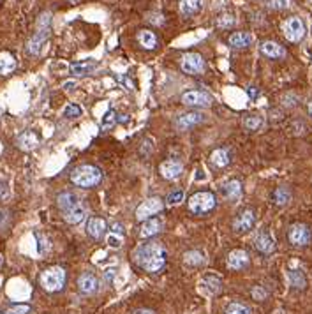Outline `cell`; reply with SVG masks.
Wrapping results in <instances>:
<instances>
[{
  "label": "cell",
  "instance_id": "5bb4252c",
  "mask_svg": "<svg viewBox=\"0 0 312 314\" xmlns=\"http://www.w3.org/2000/svg\"><path fill=\"white\" fill-rule=\"evenodd\" d=\"M254 247H256V251H259L261 254H270V252H274L275 240L270 231H261V233L254 238Z\"/></svg>",
  "mask_w": 312,
  "mask_h": 314
},
{
  "label": "cell",
  "instance_id": "d6a6232c",
  "mask_svg": "<svg viewBox=\"0 0 312 314\" xmlns=\"http://www.w3.org/2000/svg\"><path fill=\"white\" fill-rule=\"evenodd\" d=\"M261 124H263V120L257 115H247L245 119H243V127L249 131H257L261 127Z\"/></svg>",
  "mask_w": 312,
  "mask_h": 314
},
{
  "label": "cell",
  "instance_id": "484cf974",
  "mask_svg": "<svg viewBox=\"0 0 312 314\" xmlns=\"http://www.w3.org/2000/svg\"><path fill=\"white\" fill-rule=\"evenodd\" d=\"M85 216H87V208H85L83 205L76 206V208L69 210V212H64V219H66L69 224H78V223H81V221L85 219Z\"/></svg>",
  "mask_w": 312,
  "mask_h": 314
},
{
  "label": "cell",
  "instance_id": "52a82bcc",
  "mask_svg": "<svg viewBox=\"0 0 312 314\" xmlns=\"http://www.w3.org/2000/svg\"><path fill=\"white\" fill-rule=\"evenodd\" d=\"M284 35H286V39H288V41H291V42L302 41L303 35H305V25H303V21L300 20V18H296V16L286 20V23H284Z\"/></svg>",
  "mask_w": 312,
  "mask_h": 314
},
{
  "label": "cell",
  "instance_id": "1f68e13d",
  "mask_svg": "<svg viewBox=\"0 0 312 314\" xmlns=\"http://www.w3.org/2000/svg\"><path fill=\"white\" fill-rule=\"evenodd\" d=\"M291 199V192H289L288 187H277L274 192V201L277 205H286V203Z\"/></svg>",
  "mask_w": 312,
  "mask_h": 314
},
{
  "label": "cell",
  "instance_id": "e0dca14e",
  "mask_svg": "<svg viewBox=\"0 0 312 314\" xmlns=\"http://www.w3.org/2000/svg\"><path fill=\"white\" fill-rule=\"evenodd\" d=\"M108 230V223L106 219H102V217H90L87 223V233L88 237L95 238V240H99V238L102 237L104 233H106Z\"/></svg>",
  "mask_w": 312,
  "mask_h": 314
},
{
  "label": "cell",
  "instance_id": "9a60e30c",
  "mask_svg": "<svg viewBox=\"0 0 312 314\" xmlns=\"http://www.w3.org/2000/svg\"><path fill=\"white\" fill-rule=\"evenodd\" d=\"M78 288H80L81 293L85 295H92L99 290V279L90 272H85L78 277Z\"/></svg>",
  "mask_w": 312,
  "mask_h": 314
},
{
  "label": "cell",
  "instance_id": "5b68a950",
  "mask_svg": "<svg viewBox=\"0 0 312 314\" xmlns=\"http://www.w3.org/2000/svg\"><path fill=\"white\" fill-rule=\"evenodd\" d=\"M49 37V14H42L41 20H39V27H37V34L30 39L28 42V53L32 55H39L42 44L46 42V39Z\"/></svg>",
  "mask_w": 312,
  "mask_h": 314
},
{
  "label": "cell",
  "instance_id": "3957f363",
  "mask_svg": "<svg viewBox=\"0 0 312 314\" xmlns=\"http://www.w3.org/2000/svg\"><path fill=\"white\" fill-rule=\"evenodd\" d=\"M217 206V198L210 191H198L189 198V210L194 216H205Z\"/></svg>",
  "mask_w": 312,
  "mask_h": 314
},
{
  "label": "cell",
  "instance_id": "8fae6325",
  "mask_svg": "<svg viewBox=\"0 0 312 314\" xmlns=\"http://www.w3.org/2000/svg\"><path fill=\"white\" fill-rule=\"evenodd\" d=\"M254 223H256V214H254L252 208H245L238 214L235 221H233V230L236 233H245V231L252 230Z\"/></svg>",
  "mask_w": 312,
  "mask_h": 314
},
{
  "label": "cell",
  "instance_id": "cb8c5ba5",
  "mask_svg": "<svg viewBox=\"0 0 312 314\" xmlns=\"http://www.w3.org/2000/svg\"><path fill=\"white\" fill-rule=\"evenodd\" d=\"M138 41L141 48L145 49H155L157 48V35L152 30H139L138 32Z\"/></svg>",
  "mask_w": 312,
  "mask_h": 314
},
{
  "label": "cell",
  "instance_id": "ffe728a7",
  "mask_svg": "<svg viewBox=\"0 0 312 314\" xmlns=\"http://www.w3.org/2000/svg\"><path fill=\"white\" fill-rule=\"evenodd\" d=\"M252 35L249 34V32H233L231 35H229L228 42L231 48L235 49H243V48H249L250 44H252Z\"/></svg>",
  "mask_w": 312,
  "mask_h": 314
},
{
  "label": "cell",
  "instance_id": "d590c367",
  "mask_svg": "<svg viewBox=\"0 0 312 314\" xmlns=\"http://www.w3.org/2000/svg\"><path fill=\"white\" fill-rule=\"evenodd\" d=\"M81 113H83V110L78 104H69L64 110V117H66V119H78V117H81Z\"/></svg>",
  "mask_w": 312,
  "mask_h": 314
},
{
  "label": "cell",
  "instance_id": "74e56055",
  "mask_svg": "<svg viewBox=\"0 0 312 314\" xmlns=\"http://www.w3.org/2000/svg\"><path fill=\"white\" fill-rule=\"evenodd\" d=\"M115 124H117V113H115L113 110H110V112H108L106 115L102 117L101 126L104 127V129H108V127H113Z\"/></svg>",
  "mask_w": 312,
  "mask_h": 314
},
{
  "label": "cell",
  "instance_id": "ba28073f",
  "mask_svg": "<svg viewBox=\"0 0 312 314\" xmlns=\"http://www.w3.org/2000/svg\"><path fill=\"white\" fill-rule=\"evenodd\" d=\"M182 102L194 108H206L212 104V95L205 90H189L182 94Z\"/></svg>",
  "mask_w": 312,
  "mask_h": 314
},
{
  "label": "cell",
  "instance_id": "bcb514c9",
  "mask_svg": "<svg viewBox=\"0 0 312 314\" xmlns=\"http://www.w3.org/2000/svg\"><path fill=\"white\" fill-rule=\"evenodd\" d=\"M73 87H76V81H66V83H64V88H66V90H71Z\"/></svg>",
  "mask_w": 312,
  "mask_h": 314
},
{
  "label": "cell",
  "instance_id": "30bf717a",
  "mask_svg": "<svg viewBox=\"0 0 312 314\" xmlns=\"http://www.w3.org/2000/svg\"><path fill=\"white\" fill-rule=\"evenodd\" d=\"M288 238L293 245H296V247H303V245H307L310 242V230L305 226V224H300V223L293 224V226L289 228Z\"/></svg>",
  "mask_w": 312,
  "mask_h": 314
},
{
  "label": "cell",
  "instance_id": "9c48e42d",
  "mask_svg": "<svg viewBox=\"0 0 312 314\" xmlns=\"http://www.w3.org/2000/svg\"><path fill=\"white\" fill-rule=\"evenodd\" d=\"M205 69V60L199 53H185L182 57V71L187 74H199Z\"/></svg>",
  "mask_w": 312,
  "mask_h": 314
},
{
  "label": "cell",
  "instance_id": "7bdbcfd3",
  "mask_svg": "<svg viewBox=\"0 0 312 314\" xmlns=\"http://www.w3.org/2000/svg\"><path fill=\"white\" fill-rule=\"evenodd\" d=\"M270 6L274 7V9H284V7L289 6V0H272Z\"/></svg>",
  "mask_w": 312,
  "mask_h": 314
},
{
  "label": "cell",
  "instance_id": "681fc988",
  "mask_svg": "<svg viewBox=\"0 0 312 314\" xmlns=\"http://www.w3.org/2000/svg\"><path fill=\"white\" fill-rule=\"evenodd\" d=\"M0 263H2V256H0Z\"/></svg>",
  "mask_w": 312,
  "mask_h": 314
},
{
  "label": "cell",
  "instance_id": "d4e9b609",
  "mask_svg": "<svg viewBox=\"0 0 312 314\" xmlns=\"http://www.w3.org/2000/svg\"><path fill=\"white\" fill-rule=\"evenodd\" d=\"M95 67H97V64L92 59H88V60H85V62L73 64V66H71V73L76 74V76H87V74H90Z\"/></svg>",
  "mask_w": 312,
  "mask_h": 314
},
{
  "label": "cell",
  "instance_id": "7c38bea8",
  "mask_svg": "<svg viewBox=\"0 0 312 314\" xmlns=\"http://www.w3.org/2000/svg\"><path fill=\"white\" fill-rule=\"evenodd\" d=\"M182 171H184V164L178 159H168L161 164V175L166 180H177L182 175Z\"/></svg>",
  "mask_w": 312,
  "mask_h": 314
},
{
  "label": "cell",
  "instance_id": "f6af8a7d",
  "mask_svg": "<svg viewBox=\"0 0 312 314\" xmlns=\"http://www.w3.org/2000/svg\"><path fill=\"white\" fill-rule=\"evenodd\" d=\"M111 233L124 235V233H125V231H124V226H122V224H118V223H113V224H111Z\"/></svg>",
  "mask_w": 312,
  "mask_h": 314
},
{
  "label": "cell",
  "instance_id": "2e32d148",
  "mask_svg": "<svg viewBox=\"0 0 312 314\" xmlns=\"http://www.w3.org/2000/svg\"><path fill=\"white\" fill-rule=\"evenodd\" d=\"M219 192L222 194V198L229 199V201H236L242 196V184L238 180H228L221 185Z\"/></svg>",
  "mask_w": 312,
  "mask_h": 314
},
{
  "label": "cell",
  "instance_id": "ac0fdd59",
  "mask_svg": "<svg viewBox=\"0 0 312 314\" xmlns=\"http://www.w3.org/2000/svg\"><path fill=\"white\" fill-rule=\"evenodd\" d=\"M249 265V254H247L243 249H235V251L229 252L228 256V267L231 270H240L245 269Z\"/></svg>",
  "mask_w": 312,
  "mask_h": 314
},
{
  "label": "cell",
  "instance_id": "8d00e7d4",
  "mask_svg": "<svg viewBox=\"0 0 312 314\" xmlns=\"http://www.w3.org/2000/svg\"><path fill=\"white\" fill-rule=\"evenodd\" d=\"M106 242H108V245H110V247L120 249L122 247V242H124V235H117V233H111V231H110Z\"/></svg>",
  "mask_w": 312,
  "mask_h": 314
},
{
  "label": "cell",
  "instance_id": "7a4b0ae2",
  "mask_svg": "<svg viewBox=\"0 0 312 314\" xmlns=\"http://www.w3.org/2000/svg\"><path fill=\"white\" fill-rule=\"evenodd\" d=\"M102 180V171L94 164H81L71 171V182L78 187L90 189Z\"/></svg>",
  "mask_w": 312,
  "mask_h": 314
},
{
  "label": "cell",
  "instance_id": "ee69618b",
  "mask_svg": "<svg viewBox=\"0 0 312 314\" xmlns=\"http://www.w3.org/2000/svg\"><path fill=\"white\" fill-rule=\"evenodd\" d=\"M252 297L256 298V300H263L265 297H267V291H263L261 290V286H256L252 290Z\"/></svg>",
  "mask_w": 312,
  "mask_h": 314
},
{
  "label": "cell",
  "instance_id": "c3c4849f",
  "mask_svg": "<svg viewBox=\"0 0 312 314\" xmlns=\"http://www.w3.org/2000/svg\"><path fill=\"white\" fill-rule=\"evenodd\" d=\"M309 113H310V115H312V101L309 102Z\"/></svg>",
  "mask_w": 312,
  "mask_h": 314
},
{
  "label": "cell",
  "instance_id": "4fadbf2b",
  "mask_svg": "<svg viewBox=\"0 0 312 314\" xmlns=\"http://www.w3.org/2000/svg\"><path fill=\"white\" fill-rule=\"evenodd\" d=\"M201 122H205V115H203V113L189 112L178 117V119L175 120V126H177L178 129L185 131V129H191V127L198 126V124H201Z\"/></svg>",
  "mask_w": 312,
  "mask_h": 314
},
{
  "label": "cell",
  "instance_id": "44dd1931",
  "mask_svg": "<svg viewBox=\"0 0 312 314\" xmlns=\"http://www.w3.org/2000/svg\"><path fill=\"white\" fill-rule=\"evenodd\" d=\"M57 203H59L60 210H64V212H69V210L81 205L80 198H78V194H74V192H62V194H59Z\"/></svg>",
  "mask_w": 312,
  "mask_h": 314
},
{
  "label": "cell",
  "instance_id": "7402d4cb",
  "mask_svg": "<svg viewBox=\"0 0 312 314\" xmlns=\"http://www.w3.org/2000/svg\"><path fill=\"white\" fill-rule=\"evenodd\" d=\"M259 49L265 57H270V59H282V57H286V49L282 48L279 42H274V41L261 42Z\"/></svg>",
  "mask_w": 312,
  "mask_h": 314
},
{
  "label": "cell",
  "instance_id": "f1b7e54d",
  "mask_svg": "<svg viewBox=\"0 0 312 314\" xmlns=\"http://www.w3.org/2000/svg\"><path fill=\"white\" fill-rule=\"evenodd\" d=\"M201 7V0H180V13L184 16H192Z\"/></svg>",
  "mask_w": 312,
  "mask_h": 314
},
{
  "label": "cell",
  "instance_id": "6da1fadb",
  "mask_svg": "<svg viewBox=\"0 0 312 314\" xmlns=\"http://www.w3.org/2000/svg\"><path fill=\"white\" fill-rule=\"evenodd\" d=\"M168 252L159 242H148V244H139L132 251V259L134 263L148 274H155L163 270L166 265Z\"/></svg>",
  "mask_w": 312,
  "mask_h": 314
},
{
  "label": "cell",
  "instance_id": "4316f807",
  "mask_svg": "<svg viewBox=\"0 0 312 314\" xmlns=\"http://www.w3.org/2000/svg\"><path fill=\"white\" fill-rule=\"evenodd\" d=\"M16 69V60L11 53H0V74H9Z\"/></svg>",
  "mask_w": 312,
  "mask_h": 314
},
{
  "label": "cell",
  "instance_id": "d6986e66",
  "mask_svg": "<svg viewBox=\"0 0 312 314\" xmlns=\"http://www.w3.org/2000/svg\"><path fill=\"white\" fill-rule=\"evenodd\" d=\"M161 230H163V221H161L159 217H150V219L143 221L141 230H139V237L150 238V237H153V235L161 233Z\"/></svg>",
  "mask_w": 312,
  "mask_h": 314
},
{
  "label": "cell",
  "instance_id": "277c9868",
  "mask_svg": "<svg viewBox=\"0 0 312 314\" xmlns=\"http://www.w3.org/2000/svg\"><path fill=\"white\" fill-rule=\"evenodd\" d=\"M66 270L62 267H49L39 277V283H41L42 290L49 291V293H55L60 291L66 284Z\"/></svg>",
  "mask_w": 312,
  "mask_h": 314
},
{
  "label": "cell",
  "instance_id": "603a6c76",
  "mask_svg": "<svg viewBox=\"0 0 312 314\" xmlns=\"http://www.w3.org/2000/svg\"><path fill=\"white\" fill-rule=\"evenodd\" d=\"M39 145V136L34 133V131H25L23 134H20L18 138V147L21 150H34L35 147Z\"/></svg>",
  "mask_w": 312,
  "mask_h": 314
},
{
  "label": "cell",
  "instance_id": "b9f144b4",
  "mask_svg": "<svg viewBox=\"0 0 312 314\" xmlns=\"http://www.w3.org/2000/svg\"><path fill=\"white\" fill-rule=\"evenodd\" d=\"M9 196V187H7V180L0 175V198H7Z\"/></svg>",
  "mask_w": 312,
  "mask_h": 314
},
{
  "label": "cell",
  "instance_id": "8992f818",
  "mask_svg": "<svg viewBox=\"0 0 312 314\" xmlns=\"http://www.w3.org/2000/svg\"><path fill=\"white\" fill-rule=\"evenodd\" d=\"M164 208V203L161 198H148L146 201H143L141 205L136 208V219L138 221H146L150 217H153L155 214H159Z\"/></svg>",
  "mask_w": 312,
  "mask_h": 314
},
{
  "label": "cell",
  "instance_id": "e575fe53",
  "mask_svg": "<svg viewBox=\"0 0 312 314\" xmlns=\"http://www.w3.org/2000/svg\"><path fill=\"white\" fill-rule=\"evenodd\" d=\"M205 284L208 288V293H217L222 286V281L215 276H208V277H205Z\"/></svg>",
  "mask_w": 312,
  "mask_h": 314
},
{
  "label": "cell",
  "instance_id": "4dcf8cb0",
  "mask_svg": "<svg viewBox=\"0 0 312 314\" xmlns=\"http://www.w3.org/2000/svg\"><path fill=\"white\" fill-rule=\"evenodd\" d=\"M184 261L187 263L189 267H198L205 263V258H203V254L199 251H189L184 254Z\"/></svg>",
  "mask_w": 312,
  "mask_h": 314
},
{
  "label": "cell",
  "instance_id": "83f0119b",
  "mask_svg": "<svg viewBox=\"0 0 312 314\" xmlns=\"http://www.w3.org/2000/svg\"><path fill=\"white\" fill-rule=\"evenodd\" d=\"M210 161H212V164L214 166H217V168H226L229 164V154H228V150H224V148H217V150H214L212 152V155H210Z\"/></svg>",
  "mask_w": 312,
  "mask_h": 314
},
{
  "label": "cell",
  "instance_id": "f35d334b",
  "mask_svg": "<svg viewBox=\"0 0 312 314\" xmlns=\"http://www.w3.org/2000/svg\"><path fill=\"white\" fill-rule=\"evenodd\" d=\"M30 311L28 305H14V307L7 309V311H0V314H27Z\"/></svg>",
  "mask_w": 312,
  "mask_h": 314
},
{
  "label": "cell",
  "instance_id": "ab89813d",
  "mask_svg": "<svg viewBox=\"0 0 312 314\" xmlns=\"http://www.w3.org/2000/svg\"><path fill=\"white\" fill-rule=\"evenodd\" d=\"M182 199H184V192L182 191H175L168 196V203H171V205H177V203H180Z\"/></svg>",
  "mask_w": 312,
  "mask_h": 314
},
{
  "label": "cell",
  "instance_id": "7dc6e473",
  "mask_svg": "<svg viewBox=\"0 0 312 314\" xmlns=\"http://www.w3.org/2000/svg\"><path fill=\"white\" fill-rule=\"evenodd\" d=\"M134 314H155V312L150 311V309H138V311H134Z\"/></svg>",
  "mask_w": 312,
  "mask_h": 314
},
{
  "label": "cell",
  "instance_id": "60d3db41",
  "mask_svg": "<svg viewBox=\"0 0 312 314\" xmlns=\"http://www.w3.org/2000/svg\"><path fill=\"white\" fill-rule=\"evenodd\" d=\"M233 23H235V18L229 16V14H222L219 18V27H231Z\"/></svg>",
  "mask_w": 312,
  "mask_h": 314
},
{
  "label": "cell",
  "instance_id": "836d02e7",
  "mask_svg": "<svg viewBox=\"0 0 312 314\" xmlns=\"http://www.w3.org/2000/svg\"><path fill=\"white\" fill-rule=\"evenodd\" d=\"M289 281H291L293 286L300 288V290H302V288H305V284H307L305 276H303L300 270H291V272H289Z\"/></svg>",
  "mask_w": 312,
  "mask_h": 314
},
{
  "label": "cell",
  "instance_id": "f546056e",
  "mask_svg": "<svg viewBox=\"0 0 312 314\" xmlns=\"http://www.w3.org/2000/svg\"><path fill=\"white\" fill-rule=\"evenodd\" d=\"M224 314H252V309L243 302H231L226 305Z\"/></svg>",
  "mask_w": 312,
  "mask_h": 314
}]
</instances>
